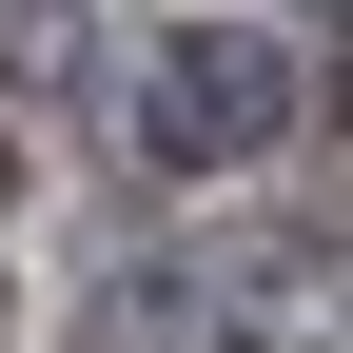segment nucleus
Returning <instances> with one entry per match:
<instances>
[{"label": "nucleus", "instance_id": "nucleus-1", "mask_svg": "<svg viewBox=\"0 0 353 353\" xmlns=\"http://www.w3.org/2000/svg\"><path fill=\"white\" fill-rule=\"evenodd\" d=\"M294 99H314V79H294L275 20H176L157 59H138V118H118V138H138L157 176H236V157L294 138Z\"/></svg>", "mask_w": 353, "mask_h": 353}]
</instances>
